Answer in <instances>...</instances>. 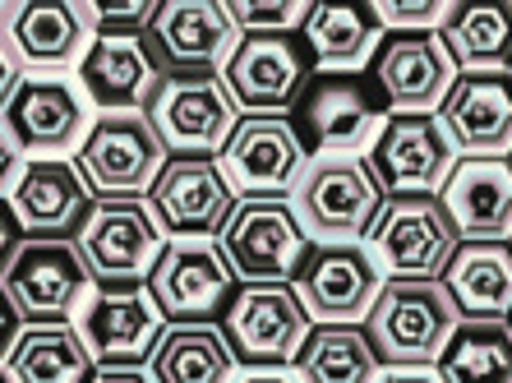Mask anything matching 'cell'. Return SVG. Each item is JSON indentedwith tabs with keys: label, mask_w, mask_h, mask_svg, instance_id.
<instances>
[{
	"label": "cell",
	"mask_w": 512,
	"mask_h": 383,
	"mask_svg": "<svg viewBox=\"0 0 512 383\" xmlns=\"http://www.w3.org/2000/svg\"><path fill=\"white\" fill-rule=\"evenodd\" d=\"M5 305L24 314V324H74L79 305L93 291L84 254L74 240H19L5 259Z\"/></svg>",
	"instance_id": "9"
},
{
	"label": "cell",
	"mask_w": 512,
	"mask_h": 383,
	"mask_svg": "<svg viewBox=\"0 0 512 383\" xmlns=\"http://www.w3.org/2000/svg\"><path fill=\"white\" fill-rule=\"evenodd\" d=\"M74 245L93 273V287H134L153 277L171 236L148 199H97Z\"/></svg>",
	"instance_id": "3"
},
{
	"label": "cell",
	"mask_w": 512,
	"mask_h": 383,
	"mask_svg": "<svg viewBox=\"0 0 512 383\" xmlns=\"http://www.w3.org/2000/svg\"><path fill=\"white\" fill-rule=\"evenodd\" d=\"M439 374L443 383H512V319H462Z\"/></svg>",
	"instance_id": "32"
},
{
	"label": "cell",
	"mask_w": 512,
	"mask_h": 383,
	"mask_svg": "<svg viewBox=\"0 0 512 383\" xmlns=\"http://www.w3.org/2000/svg\"><path fill=\"white\" fill-rule=\"evenodd\" d=\"M74 328L93 351L97 370H148L171 324L148 282H134V287H93L74 314Z\"/></svg>",
	"instance_id": "10"
},
{
	"label": "cell",
	"mask_w": 512,
	"mask_h": 383,
	"mask_svg": "<svg viewBox=\"0 0 512 383\" xmlns=\"http://www.w3.org/2000/svg\"><path fill=\"white\" fill-rule=\"evenodd\" d=\"M383 120H388V102L379 97V88L370 93L356 74H314L310 93L291 111V125L314 162L319 157H365L379 139Z\"/></svg>",
	"instance_id": "8"
},
{
	"label": "cell",
	"mask_w": 512,
	"mask_h": 383,
	"mask_svg": "<svg viewBox=\"0 0 512 383\" xmlns=\"http://www.w3.org/2000/svg\"><path fill=\"white\" fill-rule=\"evenodd\" d=\"M148 47L162 74H222L240 47V28L231 24L227 0H162Z\"/></svg>",
	"instance_id": "20"
},
{
	"label": "cell",
	"mask_w": 512,
	"mask_h": 383,
	"mask_svg": "<svg viewBox=\"0 0 512 383\" xmlns=\"http://www.w3.org/2000/svg\"><path fill=\"white\" fill-rule=\"evenodd\" d=\"M291 287L314 324H365L379 291L388 287V273L379 268L365 240L356 245L314 240L291 277Z\"/></svg>",
	"instance_id": "12"
},
{
	"label": "cell",
	"mask_w": 512,
	"mask_h": 383,
	"mask_svg": "<svg viewBox=\"0 0 512 383\" xmlns=\"http://www.w3.org/2000/svg\"><path fill=\"white\" fill-rule=\"evenodd\" d=\"M310 10H314V0H227V14H231V24L240 28V37L300 33Z\"/></svg>",
	"instance_id": "33"
},
{
	"label": "cell",
	"mask_w": 512,
	"mask_h": 383,
	"mask_svg": "<svg viewBox=\"0 0 512 383\" xmlns=\"http://www.w3.org/2000/svg\"><path fill=\"white\" fill-rule=\"evenodd\" d=\"M143 116L171 157H222L245 120L222 74H162Z\"/></svg>",
	"instance_id": "2"
},
{
	"label": "cell",
	"mask_w": 512,
	"mask_h": 383,
	"mask_svg": "<svg viewBox=\"0 0 512 383\" xmlns=\"http://www.w3.org/2000/svg\"><path fill=\"white\" fill-rule=\"evenodd\" d=\"M443 287L462 319H512V240H462Z\"/></svg>",
	"instance_id": "29"
},
{
	"label": "cell",
	"mask_w": 512,
	"mask_h": 383,
	"mask_svg": "<svg viewBox=\"0 0 512 383\" xmlns=\"http://www.w3.org/2000/svg\"><path fill=\"white\" fill-rule=\"evenodd\" d=\"M93 102L70 74H28L5 102V139L24 157H74L93 130Z\"/></svg>",
	"instance_id": "14"
},
{
	"label": "cell",
	"mask_w": 512,
	"mask_h": 383,
	"mask_svg": "<svg viewBox=\"0 0 512 383\" xmlns=\"http://www.w3.org/2000/svg\"><path fill=\"white\" fill-rule=\"evenodd\" d=\"M439 199L462 240H512V162L462 157Z\"/></svg>",
	"instance_id": "25"
},
{
	"label": "cell",
	"mask_w": 512,
	"mask_h": 383,
	"mask_svg": "<svg viewBox=\"0 0 512 383\" xmlns=\"http://www.w3.org/2000/svg\"><path fill=\"white\" fill-rule=\"evenodd\" d=\"M93 19L84 0H24L5 5V47L19 51V65L33 74L79 70L84 51L93 47Z\"/></svg>",
	"instance_id": "22"
},
{
	"label": "cell",
	"mask_w": 512,
	"mask_h": 383,
	"mask_svg": "<svg viewBox=\"0 0 512 383\" xmlns=\"http://www.w3.org/2000/svg\"><path fill=\"white\" fill-rule=\"evenodd\" d=\"M79 88L88 93L97 116H111V111H143L148 107V93L162 79V65H157L148 37H116V33H97L93 47L84 51L79 70H74Z\"/></svg>",
	"instance_id": "23"
},
{
	"label": "cell",
	"mask_w": 512,
	"mask_h": 383,
	"mask_svg": "<svg viewBox=\"0 0 512 383\" xmlns=\"http://www.w3.org/2000/svg\"><path fill=\"white\" fill-rule=\"evenodd\" d=\"M314 319L305 314L291 282H250L231 300L222 333L240 370H291L310 337Z\"/></svg>",
	"instance_id": "7"
},
{
	"label": "cell",
	"mask_w": 512,
	"mask_h": 383,
	"mask_svg": "<svg viewBox=\"0 0 512 383\" xmlns=\"http://www.w3.org/2000/svg\"><path fill=\"white\" fill-rule=\"evenodd\" d=\"M97 360L74 324H24L5 347V383H93Z\"/></svg>",
	"instance_id": "28"
},
{
	"label": "cell",
	"mask_w": 512,
	"mask_h": 383,
	"mask_svg": "<svg viewBox=\"0 0 512 383\" xmlns=\"http://www.w3.org/2000/svg\"><path fill=\"white\" fill-rule=\"evenodd\" d=\"M93 190L74 157H28L24 176L5 190V208L28 240H74L93 213Z\"/></svg>",
	"instance_id": "21"
},
{
	"label": "cell",
	"mask_w": 512,
	"mask_h": 383,
	"mask_svg": "<svg viewBox=\"0 0 512 383\" xmlns=\"http://www.w3.org/2000/svg\"><path fill=\"white\" fill-rule=\"evenodd\" d=\"M439 37L462 74H512V0H453Z\"/></svg>",
	"instance_id": "27"
},
{
	"label": "cell",
	"mask_w": 512,
	"mask_h": 383,
	"mask_svg": "<svg viewBox=\"0 0 512 383\" xmlns=\"http://www.w3.org/2000/svg\"><path fill=\"white\" fill-rule=\"evenodd\" d=\"M508 162H512V157H508Z\"/></svg>",
	"instance_id": "39"
},
{
	"label": "cell",
	"mask_w": 512,
	"mask_h": 383,
	"mask_svg": "<svg viewBox=\"0 0 512 383\" xmlns=\"http://www.w3.org/2000/svg\"><path fill=\"white\" fill-rule=\"evenodd\" d=\"M291 374L300 383H379L383 360L365 324H314Z\"/></svg>",
	"instance_id": "31"
},
{
	"label": "cell",
	"mask_w": 512,
	"mask_h": 383,
	"mask_svg": "<svg viewBox=\"0 0 512 383\" xmlns=\"http://www.w3.org/2000/svg\"><path fill=\"white\" fill-rule=\"evenodd\" d=\"M148 291L167 324H222L240 277L222 254V240H171L148 277Z\"/></svg>",
	"instance_id": "13"
},
{
	"label": "cell",
	"mask_w": 512,
	"mask_h": 383,
	"mask_svg": "<svg viewBox=\"0 0 512 383\" xmlns=\"http://www.w3.org/2000/svg\"><path fill=\"white\" fill-rule=\"evenodd\" d=\"M379 383H443L439 365H388Z\"/></svg>",
	"instance_id": "36"
},
{
	"label": "cell",
	"mask_w": 512,
	"mask_h": 383,
	"mask_svg": "<svg viewBox=\"0 0 512 383\" xmlns=\"http://www.w3.org/2000/svg\"><path fill=\"white\" fill-rule=\"evenodd\" d=\"M457 324L462 310L453 291L443 287V277H388L365 319V333L388 370V365H439Z\"/></svg>",
	"instance_id": "1"
},
{
	"label": "cell",
	"mask_w": 512,
	"mask_h": 383,
	"mask_svg": "<svg viewBox=\"0 0 512 383\" xmlns=\"http://www.w3.org/2000/svg\"><path fill=\"white\" fill-rule=\"evenodd\" d=\"M319 74H356L374 65V51L388 37L374 5H346V0H314L310 19L300 28Z\"/></svg>",
	"instance_id": "26"
},
{
	"label": "cell",
	"mask_w": 512,
	"mask_h": 383,
	"mask_svg": "<svg viewBox=\"0 0 512 383\" xmlns=\"http://www.w3.org/2000/svg\"><path fill=\"white\" fill-rule=\"evenodd\" d=\"M462 157H512V74H457L439 111Z\"/></svg>",
	"instance_id": "24"
},
{
	"label": "cell",
	"mask_w": 512,
	"mask_h": 383,
	"mask_svg": "<svg viewBox=\"0 0 512 383\" xmlns=\"http://www.w3.org/2000/svg\"><path fill=\"white\" fill-rule=\"evenodd\" d=\"M217 162L236 199H291L314 157L300 144L291 116H245Z\"/></svg>",
	"instance_id": "16"
},
{
	"label": "cell",
	"mask_w": 512,
	"mask_h": 383,
	"mask_svg": "<svg viewBox=\"0 0 512 383\" xmlns=\"http://www.w3.org/2000/svg\"><path fill=\"white\" fill-rule=\"evenodd\" d=\"M162 0H84L93 33H116V37H148Z\"/></svg>",
	"instance_id": "34"
},
{
	"label": "cell",
	"mask_w": 512,
	"mask_h": 383,
	"mask_svg": "<svg viewBox=\"0 0 512 383\" xmlns=\"http://www.w3.org/2000/svg\"><path fill=\"white\" fill-rule=\"evenodd\" d=\"M148 374L153 383H236V356L222 324H171Z\"/></svg>",
	"instance_id": "30"
},
{
	"label": "cell",
	"mask_w": 512,
	"mask_h": 383,
	"mask_svg": "<svg viewBox=\"0 0 512 383\" xmlns=\"http://www.w3.org/2000/svg\"><path fill=\"white\" fill-rule=\"evenodd\" d=\"M291 204H296L310 240L356 245L379 222L388 194L379 190L365 157H319V162H310L300 190L291 194Z\"/></svg>",
	"instance_id": "5"
},
{
	"label": "cell",
	"mask_w": 512,
	"mask_h": 383,
	"mask_svg": "<svg viewBox=\"0 0 512 383\" xmlns=\"http://www.w3.org/2000/svg\"><path fill=\"white\" fill-rule=\"evenodd\" d=\"M148 204L171 240H217L240 199L217 157H171Z\"/></svg>",
	"instance_id": "18"
},
{
	"label": "cell",
	"mask_w": 512,
	"mask_h": 383,
	"mask_svg": "<svg viewBox=\"0 0 512 383\" xmlns=\"http://www.w3.org/2000/svg\"><path fill=\"white\" fill-rule=\"evenodd\" d=\"M314 56L300 33H259L240 37L231 51L227 79L240 116H291L314 84Z\"/></svg>",
	"instance_id": "11"
},
{
	"label": "cell",
	"mask_w": 512,
	"mask_h": 383,
	"mask_svg": "<svg viewBox=\"0 0 512 383\" xmlns=\"http://www.w3.org/2000/svg\"><path fill=\"white\" fill-rule=\"evenodd\" d=\"M365 162H370L374 180H379V190L388 199H439L443 185L453 180L462 153L448 139L439 116L388 111Z\"/></svg>",
	"instance_id": "6"
},
{
	"label": "cell",
	"mask_w": 512,
	"mask_h": 383,
	"mask_svg": "<svg viewBox=\"0 0 512 383\" xmlns=\"http://www.w3.org/2000/svg\"><path fill=\"white\" fill-rule=\"evenodd\" d=\"M93 383H153L148 370H97Z\"/></svg>",
	"instance_id": "37"
},
{
	"label": "cell",
	"mask_w": 512,
	"mask_h": 383,
	"mask_svg": "<svg viewBox=\"0 0 512 383\" xmlns=\"http://www.w3.org/2000/svg\"><path fill=\"white\" fill-rule=\"evenodd\" d=\"M222 254L236 268L240 287L250 282H291L314 240L291 199H240L222 231Z\"/></svg>",
	"instance_id": "15"
},
{
	"label": "cell",
	"mask_w": 512,
	"mask_h": 383,
	"mask_svg": "<svg viewBox=\"0 0 512 383\" xmlns=\"http://www.w3.org/2000/svg\"><path fill=\"white\" fill-rule=\"evenodd\" d=\"M167 162V144L157 139L143 111L97 116L84 148L74 153V167L84 171L93 199H148Z\"/></svg>",
	"instance_id": "4"
},
{
	"label": "cell",
	"mask_w": 512,
	"mask_h": 383,
	"mask_svg": "<svg viewBox=\"0 0 512 383\" xmlns=\"http://www.w3.org/2000/svg\"><path fill=\"white\" fill-rule=\"evenodd\" d=\"M388 277H443L462 250L443 199H388L365 236Z\"/></svg>",
	"instance_id": "17"
},
{
	"label": "cell",
	"mask_w": 512,
	"mask_h": 383,
	"mask_svg": "<svg viewBox=\"0 0 512 383\" xmlns=\"http://www.w3.org/2000/svg\"><path fill=\"white\" fill-rule=\"evenodd\" d=\"M457 74L462 70L439 33H388L370 65V79L388 111H416V116H439Z\"/></svg>",
	"instance_id": "19"
},
{
	"label": "cell",
	"mask_w": 512,
	"mask_h": 383,
	"mask_svg": "<svg viewBox=\"0 0 512 383\" xmlns=\"http://www.w3.org/2000/svg\"><path fill=\"white\" fill-rule=\"evenodd\" d=\"M453 0H374V14L388 33H439Z\"/></svg>",
	"instance_id": "35"
},
{
	"label": "cell",
	"mask_w": 512,
	"mask_h": 383,
	"mask_svg": "<svg viewBox=\"0 0 512 383\" xmlns=\"http://www.w3.org/2000/svg\"><path fill=\"white\" fill-rule=\"evenodd\" d=\"M236 383H300L291 370H240Z\"/></svg>",
	"instance_id": "38"
}]
</instances>
